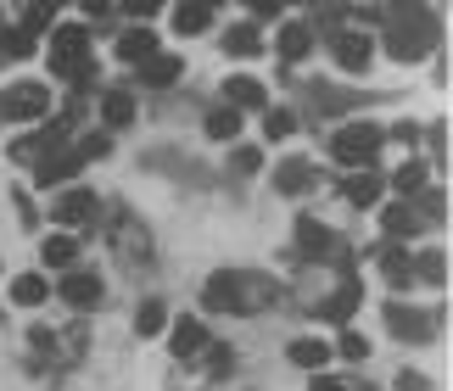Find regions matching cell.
<instances>
[{
  "label": "cell",
  "instance_id": "6da1fadb",
  "mask_svg": "<svg viewBox=\"0 0 453 391\" xmlns=\"http://www.w3.org/2000/svg\"><path fill=\"white\" fill-rule=\"evenodd\" d=\"M437 34H442V23L426 0H392L387 6V50L397 62H420L437 45Z\"/></svg>",
  "mask_w": 453,
  "mask_h": 391
},
{
  "label": "cell",
  "instance_id": "7a4b0ae2",
  "mask_svg": "<svg viewBox=\"0 0 453 391\" xmlns=\"http://www.w3.org/2000/svg\"><path fill=\"white\" fill-rule=\"evenodd\" d=\"M207 308L219 313H264L274 296H280V286H274L269 274H252V269H224L207 280Z\"/></svg>",
  "mask_w": 453,
  "mask_h": 391
},
{
  "label": "cell",
  "instance_id": "3957f363",
  "mask_svg": "<svg viewBox=\"0 0 453 391\" xmlns=\"http://www.w3.org/2000/svg\"><path fill=\"white\" fill-rule=\"evenodd\" d=\"M50 73L57 79H96V57H90V28L67 23V28H50Z\"/></svg>",
  "mask_w": 453,
  "mask_h": 391
},
{
  "label": "cell",
  "instance_id": "277c9868",
  "mask_svg": "<svg viewBox=\"0 0 453 391\" xmlns=\"http://www.w3.org/2000/svg\"><path fill=\"white\" fill-rule=\"evenodd\" d=\"M50 112V90L40 79H17L12 90H0V123H34Z\"/></svg>",
  "mask_w": 453,
  "mask_h": 391
},
{
  "label": "cell",
  "instance_id": "5b68a950",
  "mask_svg": "<svg viewBox=\"0 0 453 391\" xmlns=\"http://www.w3.org/2000/svg\"><path fill=\"white\" fill-rule=\"evenodd\" d=\"M330 151H336V163H347V168H370L375 151H380V129L375 123H347V129H336Z\"/></svg>",
  "mask_w": 453,
  "mask_h": 391
},
{
  "label": "cell",
  "instance_id": "8992f818",
  "mask_svg": "<svg viewBox=\"0 0 453 391\" xmlns=\"http://www.w3.org/2000/svg\"><path fill=\"white\" fill-rule=\"evenodd\" d=\"M325 45H330V57H336L342 73H364V67H370V50H375V40L364 28H330Z\"/></svg>",
  "mask_w": 453,
  "mask_h": 391
},
{
  "label": "cell",
  "instance_id": "52a82bcc",
  "mask_svg": "<svg viewBox=\"0 0 453 391\" xmlns=\"http://www.w3.org/2000/svg\"><path fill=\"white\" fill-rule=\"evenodd\" d=\"M57 296L67 302V308H79V313H90L101 308V296H107V286H101V274H84V269H67V280L57 286Z\"/></svg>",
  "mask_w": 453,
  "mask_h": 391
},
{
  "label": "cell",
  "instance_id": "ba28073f",
  "mask_svg": "<svg viewBox=\"0 0 453 391\" xmlns=\"http://www.w3.org/2000/svg\"><path fill=\"white\" fill-rule=\"evenodd\" d=\"M387 330H392V335H403V341H431L437 318L420 313V308H409V302H392V308H387Z\"/></svg>",
  "mask_w": 453,
  "mask_h": 391
},
{
  "label": "cell",
  "instance_id": "9c48e42d",
  "mask_svg": "<svg viewBox=\"0 0 453 391\" xmlns=\"http://www.w3.org/2000/svg\"><path fill=\"white\" fill-rule=\"evenodd\" d=\"M84 168V157H79V146L73 151H45L40 157V163H34V180H40V185H67V180H73V173Z\"/></svg>",
  "mask_w": 453,
  "mask_h": 391
},
{
  "label": "cell",
  "instance_id": "30bf717a",
  "mask_svg": "<svg viewBox=\"0 0 453 391\" xmlns=\"http://www.w3.org/2000/svg\"><path fill=\"white\" fill-rule=\"evenodd\" d=\"M358 302H364V286H358V274H347L342 286H336V291H330V296L319 302V318H330V325H347Z\"/></svg>",
  "mask_w": 453,
  "mask_h": 391
},
{
  "label": "cell",
  "instance_id": "8fae6325",
  "mask_svg": "<svg viewBox=\"0 0 453 391\" xmlns=\"http://www.w3.org/2000/svg\"><path fill=\"white\" fill-rule=\"evenodd\" d=\"M50 218L67 224V229L96 224V196H90V190H62V196H57V207H50Z\"/></svg>",
  "mask_w": 453,
  "mask_h": 391
},
{
  "label": "cell",
  "instance_id": "7c38bea8",
  "mask_svg": "<svg viewBox=\"0 0 453 391\" xmlns=\"http://www.w3.org/2000/svg\"><path fill=\"white\" fill-rule=\"evenodd\" d=\"M224 106H235V112H257V106H269L264 79H247V73L224 79Z\"/></svg>",
  "mask_w": 453,
  "mask_h": 391
},
{
  "label": "cell",
  "instance_id": "4fadbf2b",
  "mask_svg": "<svg viewBox=\"0 0 453 391\" xmlns=\"http://www.w3.org/2000/svg\"><path fill=\"white\" fill-rule=\"evenodd\" d=\"M313 180H319V173H313L308 157H286V163L274 168V190H280V196H308Z\"/></svg>",
  "mask_w": 453,
  "mask_h": 391
},
{
  "label": "cell",
  "instance_id": "5bb4252c",
  "mask_svg": "<svg viewBox=\"0 0 453 391\" xmlns=\"http://www.w3.org/2000/svg\"><path fill=\"white\" fill-rule=\"evenodd\" d=\"M62 140H67V129H62V123H50V129H40V134H28V140H17V163H40V157L45 151H57L62 146Z\"/></svg>",
  "mask_w": 453,
  "mask_h": 391
},
{
  "label": "cell",
  "instance_id": "9a60e30c",
  "mask_svg": "<svg viewBox=\"0 0 453 391\" xmlns=\"http://www.w3.org/2000/svg\"><path fill=\"white\" fill-rule=\"evenodd\" d=\"M168 341H173V358H196V352L207 347V325L202 318H180V325L168 330Z\"/></svg>",
  "mask_w": 453,
  "mask_h": 391
},
{
  "label": "cell",
  "instance_id": "2e32d148",
  "mask_svg": "<svg viewBox=\"0 0 453 391\" xmlns=\"http://www.w3.org/2000/svg\"><path fill=\"white\" fill-rule=\"evenodd\" d=\"M213 6L207 0H173V34H207Z\"/></svg>",
  "mask_w": 453,
  "mask_h": 391
},
{
  "label": "cell",
  "instance_id": "e0dca14e",
  "mask_svg": "<svg viewBox=\"0 0 453 391\" xmlns=\"http://www.w3.org/2000/svg\"><path fill=\"white\" fill-rule=\"evenodd\" d=\"M224 50H230V57H257V50H264V34H257V23H235V28H224Z\"/></svg>",
  "mask_w": 453,
  "mask_h": 391
},
{
  "label": "cell",
  "instance_id": "ac0fdd59",
  "mask_svg": "<svg viewBox=\"0 0 453 391\" xmlns=\"http://www.w3.org/2000/svg\"><path fill=\"white\" fill-rule=\"evenodd\" d=\"M12 302L17 308H40V302H50V280L45 274H17L12 280Z\"/></svg>",
  "mask_w": 453,
  "mask_h": 391
},
{
  "label": "cell",
  "instance_id": "d6986e66",
  "mask_svg": "<svg viewBox=\"0 0 453 391\" xmlns=\"http://www.w3.org/2000/svg\"><path fill=\"white\" fill-rule=\"evenodd\" d=\"M134 67H141V79L151 84V90H168V84L185 73V67H180V57H146V62H134Z\"/></svg>",
  "mask_w": 453,
  "mask_h": 391
},
{
  "label": "cell",
  "instance_id": "ffe728a7",
  "mask_svg": "<svg viewBox=\"0 0 453 391\" xmlns=\"http://www.w3.org/2000/svg\"><path fill=\"white\" fill-rule=\"evenodd\" d=\"M101 118H107V129H129V123H134V96L107 90V96H101Z\"/></svg>",
  "mask_w": 453,
  "mask_h": 391
},
{
  "label": "cell",
  "instance_id": "44dd1931",
  "mask_svg": "<svg viewBox=\"0 0 453 391\" xmlns=\"http://www.w3.org/2000/svg\"><path fill=\"white\" fill-rule=\"evenodd\" d=\"M291 364H297V369H325L330 347L319 341V335H297V341H291Z\"/></svg>",
  "mask_w": 453,
  "mask_h": 391
},
{
  "label": "cell",
  "instance_id": "7402d4cb",
  "mask_svg": "<svg viewBox=\"0 0 453 391\" xmlns=\"http://www.w3.org/2000/svg\"><path fill=\"white\" fill-rule=\"evenodd\" d=\"M380 224H387V235H414V229H426L431 218H426V212H414V207H403V202H397V207H387V212H380Z\"/></svg>",
  "mask_w": 453,
  "mask_h": 391
},
{
  "label": "cell",
  "instance_id": "603a6c76",
  "mask_svg": "<svg viewBox=\"0 0 453 391\" xmlns=\"http://www.w3.org/2000/svg\"><path fill=\"white\" fill-rule=\"evenodd\" d=\"M308 50H313V28H308V23H286V28H280V57H286V62H303Z\"/></svg>",
  "mask_w": 453,
  "mask_h": 391
},
{
  "label": "cell",
  "instance_id": "cb8c5ba5",
  "mask_svg": "<svg viewBox=\"0 0 453 391\" xmlns=\"http://www.w3.org/2000/svg\"><path fill=\"white\" fill-rule=\"evenodd\" d=\"M118 57H124V62H146V57H157V34H151V28H129L124 40H118Z\"/></svg>",
  "mask_w": 453,
  "mask_h": 391
},
{
  "label": "cell",
  "instance_id": "d4e9b609",
  "mask_svg": "<svg viewBox=\"0 0 453 391\" xmlns=\"http://www.w3.org/2000/svg\"><path fill=\"white\" fill-rule=\"evenodd\" d=\"M202 129H207V140H235V134H241V112L219 101L213 112H207V123H202Z\"/></svg>",
  "mask_w": 453,
  "mask_h": 391
},
{
  "label": "cell",
  "instance_id": "484cf974",
  "mask_svg": "<svg viewBox=\"0 0 453 391\" xmlns=\"http://www.w3.org/2000/svg\"><path fill=\"white\" fill-rule=\"evenodd\" d=\"M380 274H387L392 286H414V257L392 246V252H380Z\"/></svg>",
  "mask_w": 453,
  "mask_h": 391
},
{
  "label": "cell",
  "instance_id": "4316f807",
  "mask_svg": "<svg viewBox=\"0 0 453 391\" xmlns=\"http://www.w3.org/2000/svg\"><path fill=\"white\" fill-rule=\"evenodd\" d=\"M347 202H353V207H375L380 202V180H375V173H353V180H347Z\"/></svg>",
  "mask_w": 453,
  "mask_h": 391
},
{
  "label": "cell",
  "instance_id": "83f0119b",
  "mask_svg": "<svg viewBox=\"0 0 453 391\" xmlns=\"http://www.w3.org/2000/svg\"><path fill=\"white\" fill-rule=\"evenodd\" d=\"M168 330V308L163 302H141V313H134V335H163Z\"/></svg>",
  "mask_w": 453,
  "mask_h": 391
},
{
  "label": "cell",
  "instance_id": "f1b7e54d",
  "mask_svg": "<svg viewBox=\"0 0 453 391\" xmlns=\"http://www.w3.org/2000/svg\"><path fill=\"white\" fill-rule=\"evenodd\" d=\"M297 246H303V252H330L336 241H330V229H325V224H313V218H297Z\"/></svg>",
  "mask_w": 453,
  "mask_h": 391
},
{
  "label": "cell",
  "instance_id": "f546056e",
  "mask_svg": "<svg viewBox=\"0 0 453 391\" xmlns=\"http://www.w3.org/2000/svg\"><path fill=\"white\" fill-rule=\"evenodd\" d=\"M79 263V246L67 241V235H50L45 241V269H73Z\"/></svg>",
  "mask_w": 453,
  "mask_h": 391
},
{
  "label": "cell",
  "instance_id": "4dcf8cb0",
  "mask_svg": "<svg viewBox=\"0 0 453 391\" xmlns=\"http://www.w3.org/2000/svg\"><path fill=\"white\" fill-rule=\"evenodd\" d=\"M264 134H269V140H291V134H297V112H286V106H274V112L264 118Z\"/></svg>",
  "mask_w": 453,
  "mask_h": 391
},
{
  "label": "cell",
  "instance_id": "1f68e13d",
  "mask_svg": "<svg viewBox=\"0 0 453 391\" xmlns=\"http://www.w3.org/2000/svg\"><path fill=\"white\" fill-rule=\"evenodd\" d=\"M392 185H397V196H414V190H426V163H403L392 173Z\"/></svg>",
  "mask_w": 453,
  "mask_h": 391
},
{
  "label": "cell",
  "instance_id": "d6a6232c",
  "mask_svg": "<svg viewBox=\"0 0 453 391\" xmlns=\"http://www.w3.org/2000/svg\"><path fill=\"white\" fill-rule=\"evenodd\" d=\"M414 280H431V286H442V280H448L442 252H420V263H414Z\"/></svg>",
  "mask_w": 453,
  "mask_h": 391
},
{
  "label": "cell",
  "instance_id": "836d02e7",
  "mask_svg": "<svg viewBox=\"0 0 453 391\" xmlns=\"http://www.w3.org/2000/svg\"><path fill=\"white\" fill-rule=\"evenodd\" d=\"M336 352H342V358H347V364H364V358H370V341H364V335H358V330H347V335H342V341H336Z\"/></svg>",
  "mask_w": 453,
  "mask_h": 391
},
{
  "label": "cell",
  "instance_id": "e575fe53",
  "mask_svg": "<svg viewBox=\"0 0 453 391\" xmlns=\"http://www.w3.org/2000/svg\"><path fill=\"white\" fill-rule=\"evenodd\" d=\"M34 50V28H12V40H6V57H28Z\"/></svg>",
  "mask_w": 453,
  "mask_h": 391
},
{
  "label": "cell",
  "instance_id": "d590c367",
  "mask_svg": "<svg viewBox=\"0 0 453 391\" xmlns=\"http://www.w3.org/2000/svg\"><path fill=\"white\" fill-rule=\"evenodd\" d=\"M397 391H431V380L420 369H397Z\"/></svg>",
  "mask_w": 453,
  "mask_h": 391
},
{
  "label": "cell",
  "instance_id": "8d00e7d4",
  "mask_svg": "<svg viewBox=\"0 0 453 391\" xmlns=\"http://www.w3.org/2000/svg\"><path fill=\"white\" fill-rule=\"evenodd\" d=\"M257 168H264V157H257L252 146H241L235 151V173H257Z\"/></svg>",
  "mask_w": 453,
  "mask_h": 391
},
{
  "label": "cell",
  "instance_id": "74e56055",
  "mask_svg": "<svg viewBox=\"0 0 453 391\" xmlns=\"http://www.w3.org/2000/svg\"><path fill=\"white\" fill-rule=\"evenodd\" d=\"M79 157L90 163V157H107V134H90V140H79Z\"/></svg>",
  "mask_w": 453,
  "mask_h": 391
},
{
  "label": "cell",
  "instance_id": "f35d334b",
  "mask_svg": "<svg viewBox=\"0 0 453 391\" xmlns=\"http://www.w3.org/2000/svg\"><path fill=\"white\" fill-rule=\"evenodd\" d=\"M280 6H291V0H252V12H257V17H274Z\"/></svg>",
  "mask_w": 453,
  "mask_h": 391
},
{
  "label": "cell",
  "instance_id": "ab89813d",
  "mask_svg": "<svg viewBox=\"0 0 453 391\" xmlns=\"http://www.w3.org/2000/svg\"><path fill=\"white\" fill-rule=\"evenodd\" d=\"M313 391H353V386H342V380H330V375H319V380H313Z\"/></svg>",
  "mask_w": 453,
  "mask_h": 391
},
{
  "label": "cell",
  "instance_id": "60d3db41",
  "mask_svg": "<svg viewBox=\"0 0 453 391\" xmlns=\"http://www.w3.org/2000/svg\"><path fill=\"white\" fill-rule=\"evenodd\" d=\"M40 6H50V12H57V6H67V0H40Z\"/></svg>",
  "mask_w": 453,
  "mask_h": 391
},
{
  "label": "cell",
  "instance_id": "b9f144b4",
  "mask_svg": "<svg viewBox=\"0 0 453 391\" xmlns=\"http://www.w3.org/2000/svg\"><path fill=\"white\" fill-rule=\"evenodd\" d=\"M207 6H213V0H207Z\"/></svg>",
  "mask_w": 453,
  "mask_h": 391
}]
</instances>
